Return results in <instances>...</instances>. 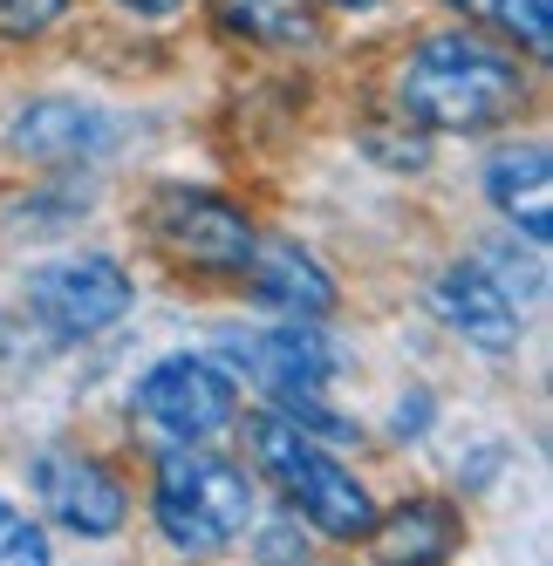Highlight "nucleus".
I'll use <instances>...</instances> for the list:
<instances>
[{
  "mask_svg": "<svg viewBox=\"0 0 553 566\" xmlns=\"http://www.w3.org/2000/svg\"><path fill=\"white\" fill-rule=\"evenodd\" d=\"M355 150L369 157L376 171H389V178H424L430 171V157H438V137H424L410 116H397V109H369V116H355Z\"/></svg>",
  "mask_w": 553,
  "mask_h": 566,
  "instance_id": "17",
  "label": "nucleus"
},
{
  "mask_svg": "<svg viewBox=\"0 0 553 566\" xmlns=\"http://www.w3.org/2000/svg\"><path fill=\"white\" fill-rule=\"evenodd\" d=\"M240 546H247L253 559H307V553H314V533L281 505V512H260V518H253V533H247Z\"/></svg>",
  "mask_w": 553,
  "mask_h": 566,
  "instance_id": "23",
  "label": "nucleus"
},
{
  "mask_svg": "<svg viewBox=\"0 0 553 566\" xmlns=\"http://www.w3.org/2000/svg\"><path fill=\"white\" fill-rule=\"evenodd\" d=\"M144 518L165 553L178 559H219L232 553L260 518V478L247 458L219 443H150L144 464Z\"/></svg>",
  "mask_w": 553,
  "mask_h": 566,
  "instance_id": "2",
  "label": "nucleus"
},
{
  "mask_svg": "<svg viewBox=\"0 0 553 566\" xmlns=\"http://www.w3.org/2000/svg\"><path fill=\"white\" fill-rule=\"evenodd\" d=\"M124 144H131V116L96 103V96H28L8 116V150L21 165H42V171H55V165L96 171Z\"/></svg>",
  "mask_w": 553,
  "mask_h": 566,
  "instance_id": "9",
  "label": "nucleus"
},
{
  "mask_svg": "<svg viewBox=\"0 0 553 566\" xmlns=\"http://www.w3.org/2000/svg\"><path fill=\"white\" fill-rule=\"evenodd\" d=\"M499 471H505V443H479L471 464H458V492H486Z\"/></svg>",
  "mask_w": 553,
  "mask_h": 566,
  "instance_id": "25",
  "label": "nucleus"
},
{
  "mask_svg": "<svg viewBox=\"0 0 553 566\" xmlns=\"http://www.w3.org/2000/svg\"><path fill=\"white\" fill-rule=\"evenodd\" d=\"M417 307L438 321V328L451 342H465L471 355H486V361H505L512 348L526 342V314L512 307L492 280L471 266V253L445 260L438 273H424V287H417Z\"/></svg>",
  "mask_w": 553,
  "mask_h": 566,
  "instance_id": "11",
  "label": "nucleus"
},
{
  "mask_svg": "<svg viewBox=\"0 0 553 566\" xmlns=\"http://www.w3.org/2000/svg\"><path fill=\"white\" fill-rule=\"evenodd\" d=\"M206 21L253 55H314L328 42V21L314 0H199Z\"/></svg>",
  "mask_w": 553,
  "mask_h": 566,
  "instance_id": "13",
  "label": "nucleus"
},
{
  "mask_svg": "<svg viewBox=\"0 0 553 566\" xmlns=\"http://www.w3.org/2000/svg\"><path fill=\"white\" fill-rule=\"evenodd\" d=\"M28 499L42 512L49 533H69L83 546H109L131 533L137 518V478L116 464L96 443H75V437H55L42 451H28Z\"/></svg>",
  "mask_w": 553,
  "mask_h": 566,
  "instance_id": "6",
  "label": "nucleus"
},
{
  "mask_svg": "<svg viewBox=\"0 0 553 566\" xmlns=\"http://www.w3.org/2000/svg\"><path fill=\"white\" fill-rule=\"evenodd\" d=\"M124 21H144V28H171V21H185L199 0H109Z\"/></svg>",
  "mask_w": 553,
  "mask_h": 566,
  "instance_id": "24",
  "label": "nucleus"
},
{
  "mask_svg": "<svg viewBox=\"0 0 553 566\" xmlns=\"http://www.w3.org/2000/svg\"><path fill=\"white\" fill-rule=\"evenodd\" d=\"M131 430H144L150 443H219L240 423V376L226 369L212 348H165L150 355L131 396Z\"/></svg>",
  "mask_w": 553,
  "mask_h": 566,
  "instance_id": "7",
  "label": "nucleus"
},
{
  "mask_svg": "<svg viewBox=\"0 0 553 566\" xmlns=\"http://www.w3.org/2000/svg\"><path fill=\"white\" fill-rule=\"evenodd\" d=\"M430 430H438V389H430V382H404V389H397V402H389L383 437L397 443V451H417Z\"/></svg>",
  "mask_w": 553,
  "mask_h": 566,
  "instance_id": "22",
  "label": "nucleus"
},
{
  "mask_svg": "<svg viewBox=\"0 0 553 566\" xmlns=\"http://www.w3.org/2000/svg\"><path fill=\"white\" fill-rule=\"evenodd\" d=\"M479 198L505 232L546 247L553 239V144L546 137H505L479 165Z\"/></svg>",
  "mask_w": 553,
  "mask_h": 566,
  "instance_id": "12",
  "label": "nucleus"
},
{
  "mask_svg": "<svg viewBox=\"0 0 553 566\" xmlns=\"http://www.w3.org/2000/svg\"><path fill=\"white\" fill-rule=\"evenodd\" d=\"M322 14H342V21H369V14H389V0H314Z\"/></svg>",
  "mask_w": 553,
  "mask_h": 566,
  "instance_id": "26",
  "label": "nucleus"
},
{
  "mask_svg": "<svg viewBox=\"0 0 553 566\" xmlns=\"http://www.w3.org/2000/svg\"><path fill=\"white\" fill-rule=\"evenodd\" d=\"M397 116L424 137H492L512 130L520 116H533L540 103V69L505 49L499 34L471 28V21H445V28H424L397 49L389 62V96Z\"/></svg>",
  "mask_w": 553,
  "mask_h": 566,
  "instance_id": "1",
  "label": "nucleus"
},
{
  "mask_svg": "<svg viewBox=\"0 0 553 566\" xmlns=\"http://www.w3.org/2000/svg\"><path fill=\"white\" fill-rule=\"evenodd\" d=\"M363 546L376 559H451L465 546V512L438 492H410L397 505H376V525Z\"/></svg>",
  "mask_w": 553,
  "mask_h": 566,
  "instance_id": "14",
  "label": "nucleus"
},
{
  "mask_svg": "<svg viewBox=\"0 0 553 566\" xmlns=\"http://www.w3.org/2000/svg\"><path fill=\"white\" fill-rule=\"evenodd\" d=\"M69 21H75V0H0V42L8 49H34Z\"/></svg>",
  "mask_w": 553,
  "mask_h": 566,
  "instance_id": "21",
  "label": "nucleus"
},
{
  "mask_svg": "<svg viewBox=\"0 0 553 566\" xmlns=\"http://www.w3.org/2000/svg\"><path fill=\"white\" fill-rule=\"evenodd\" d=\"M471 21H486V34H499L505 49H520L533 69H546L553 55V0H465Z\"/></svg>",
  "mask_w": 553,
  "mask_h": 566,
  "instance_id": "18",
  "label": "nucleus"
},
{
  "mask_svg": "<svg viewBox=\"0 0 553 566\" xmlns=\"http://www.w3.org/2000/svg\"><path fill=\"white\" fill-rule=\"evenodd\" d=\"M49 559H55V533L42 525V512L0 499V566H49Z\"/></svg>",
  "mask_w": 553,
  "mask_h": 566,
  "instance_id": "20",
  "label": "nucleus"
},
{
  "mask_svg": "<svg viewBox=\"0 0 553 566\" xmlns=\"http://www.w3.org/2000/svg\"><path fill=\"white\" fill-rule=\"evenodd\" d=\"M137 266L109 247H62L14 273V314L49 348H90L137 314Z\"/></svg>",
  "mask_w": 553,
  "mask_h": 566,
  "instance_id": "4",
  "label": "nucleus"
},
{
  "mask_svg": "<svg viewBox=\"0 0 553 566\" xmlns=\"http://www.w3.org/2000/svg\"><path fill=\"white\" fill-rule=\"evenodd\" d=\"M232 294H240L260 321H335L342 314V280H335V266L314 253L307 239L267 232V226H260L253 260L240 266V280H232Z\"/></svg>",
  "mask_w": 553,
  "mask_h": 566,
  "instance_id": "10",
  "label": "nucleus"
},
{
  "mask_svg": "<svg viewBox=\"0 0 553 566\" xmlns=\"http://www.w3.org/2000/svg\"><path fill=\"white\" fill-rule=\"evenodd\" d=\"M240 458L253 464V478H260V492H273L301 525L322 546H363L369 539V525H376V492H369V478L355 471L335 443H322V437H307V430H294L281 410H240Z\"/></svg>",
  "mask_w": 553,
  "mask_h": 566,
  "instance_id": "3",
  "label": "nucleus"
},
{
  "mask_svg": "<svg viewBox=\"0 0 553 566\" xmlns=\"http://www.w3.org/2000/svg\"><path fill=\"white\" fill-rule=\"evenodd\" d=\"M471 266H479L526 321L546 307V247H533V239H520V232H486L479 247H471Z\"/></svg>",
  "mask_w": 553,
  "mask_h": 566,
  "instance_id": "16",
  "label": "nucleus"
},
{
  "mask_svg": "<svg viewBox=\"0 0 553 566\" xmlns=\"http://www.w3.org/2000/svg\"><path fill=\"white\" fill-rule=\"evenodd\" d=\"M267 410H281L294 430L335 443V451H348V443H363V423H355L348 410H335L328 389H294V396H267Z\"/></svg>",
  "mask_w": 553,
  "mask_h": 566,
  "instance_id": "19",
  "label": "nucleus"
},
{
  "mask_svg": "<svg viewBox=\"0 0 553 566\" xmlns=\"http://www.w3.org/2000/svg\"><path fill=\"white\" fill-rule=\"evenodd\" d=\"M212 355L260 402L267 396H294V389H335L355 369V355L335 342L328 321H260V328H226L212 342Z\"/></svg>",
  "mask_w": 553,
  "mask_h": 566,
  "instance_id": "8",
  "label": "nucleus"
},
{
  "mask_svg": "<svg viewBox=\"0 0 553 566\" xmlns=\"http://www.w3.org/2000/svg\"><path fill=\"white\" fill-rule=\"evenodd\" d=\"M137 232L144 247L165 260L178 280L199 287H232L240 266L260 247V212L247 198H232L219 185H191V178H157L137 198Z\"/></svg>",
  "mask_w": 553,
  "mask_h": 566,
  "instance_id": "5",
  "label": "nucleus"
},
{
  "mask_svg": "<svg viewBox=\"0 0 553 566\" xmlns=\"http://www.w3.org/2000/svg\"><path fill=\"white\" fill-rule=\"evenodd\" d=\"M96 206H103L96 171L90 165H55L42 185H28V191H14L8 206H0V226L21 232V239H69Z\"/></svg>",
  "mask_w": 553,
  "mask_h": 566,
  "instance_id": "15",
  "label": "nucleus"
}]
</instances>
